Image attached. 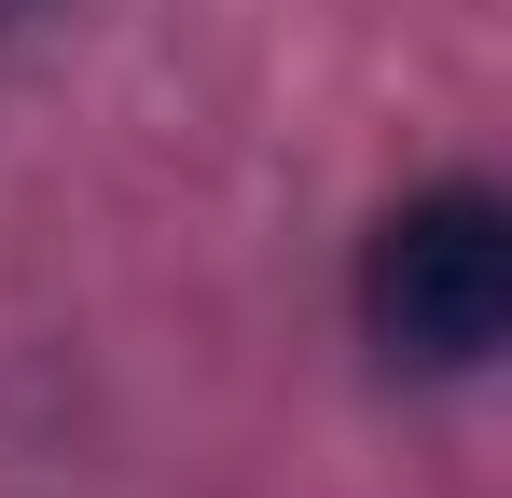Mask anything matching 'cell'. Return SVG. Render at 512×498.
<instances>
[{
	"mask_svg": "<svg viewBox=\"0 0 512 498\" xmlns=\"http://www.w3.org/2000/svg\"><path fill=\"white\" fill-rule=\"evenodd\" d=\"M360 332L402 374H471L512 332V208L499 180H429L360 236Z\"/></svg>",
	"mask_w": 512,
	"mask_h": 498,
	"instance_id": "6da1fadb",
	"label": "cell"
}]
</instances>
